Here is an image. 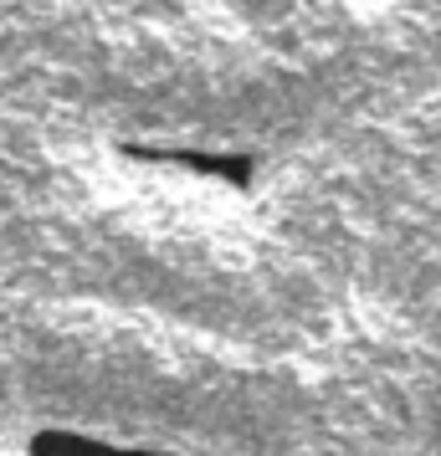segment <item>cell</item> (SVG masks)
I'll return each mask as SVG.
<instances>
[{
	"label": "cell",
	"instance_id": "obj_1",
	"mask_svg": "<svg viewBox=\"0 0 441 456\" xmlns=\"http://www.w3.org/2000/svg\"><path fill=\"white\" fill-rule=\"evenodd\" d=\"M118 154L128 159H144V165H165V169H185V175H200L210 185H226L236 195H247L257 185V169L262 159L257 154H241V149H195V144H139V139H124Z\"/></svg>",
	"mask_w": 441,
	"mask_h": 456
},
{
	"label": "cell",
	"instance_id": "obj_2",
	"mask_svg": "<svg viewBox=\"0 0 441 456\" xmlns=\"http://www.w3.org/2000/svg\"><path fill=\"white\" fill-rule=\"evenodd\" d=\"M26 456H165L159 446H128L113 436L78 431V426H37L26 436Z\"/></svg>",
	"mask_w": 441,
	"mask_h": 456
}]
</instances>
